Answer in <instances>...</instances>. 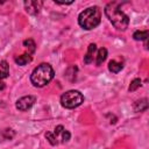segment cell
Wrapping results in <instances>:
<instances>
[{
	"instance_id": "cell-1",
	"label": "cell",
	"mask_w": 149,
	"mask_h": 149,
	"mask_svg": "<svg viewBox=\"0 0 149 149\" xmlns=\"http://www.w3.org/2000/svg\"><path fill=\"white\" fill-rule=\"evenodd\" d=\"M105 14L111 23L118 30H126L129 24V17L121 10V3L118 1H113L106 5Z\"/></svg>"
},
{
	"instance_id": "cell-2",
	"label": "cell",
	"mask_w": 149,
	"mask_h": 149,
	"mask_svg": "<svg viewBox=\"0 0 149 149\" xmlns=\"http://www.w3.org/2000/svg\"><path fill=\"white\" fill-rule=\"evenodd\" d=\"M54 76L55 71L52 66L48 63H41L33 70L30 74V81L36 87H43L52 80Z\"/></svg>"
},
{
	"instance_id": "cell-3",
	"label": "cell",
	"mask_w": 149,
	"mask_h": 149,
	"mask_svg": "<svg viewBox=\"0 0 149 149\" xmlns=\"http://www.w3.org/2000/svg\"><path fill=\"white\" fill-rule=\"evenodd\" d=\"M101 21V12L98 6H92L84 9L78 16L79 26L85 30H91L98 27Z\"/></svg>"
},
{
	"instance_id": "cell-4",
	"label": "cell",
	"mask_w": 149,
	"mask_h": 149,
	"mask_svg": "<svg viewBox=\"0 0 149 149\" xmlns=\"http://www.w3.org/2000/svg\"><path fill=\"white\" fill-rule=\"evenodd\" d=\"M84 101V95L77 90H70L62 94L61 97V105L64 108H76L80 106Z\"/></svg>"
},
{
	"instance_id": "cell-5",
	"label": "cell",
	"mask_w": 149,
	"mask_h": 149,
	"mask_svg": "<svg viewBox=\"0 0 149 149\" xmlns=\"http://www.w3.org/2000/svg\"><path fill=\"white\" fill-rule=\"evenodd\" d=\"M36 101V98L34 95H24L20 99L16 100V104H15V107L21 111V112H24V111H28Z\"/></svg>"
},
{
	"instance_id": "cell-6",
	"label": "cell",
	"mask_w": 149,
	"mask_h": 149,
	"mask_svg": "<svg viewBox=\"0 0 149 149\" xmlns=\"http://www.w3.org/2000/svg\"><path fill=\"white\" fill-rule=\"evenodd\" d=\"M24 7H26L27 13H29L31 15H36L40 12L41 7H42V1L28 0V1H24Z\"/></svg>"
},
{
	"instance_id": "cell-7",
	"label": "cell",
	"mask_w": 149,
	"mask_h": 149,
	"mask_svg": "<svg viewBox=\"0 0 149 149\" xmlns=\"http://www.w3.org/2000/svg\"><path fill=\"white\" fill-rule=\"evenodd\" d=\"M97 51V45L94 43H91L88 45V49H87V52L86 55L84 56V63L86 64H90L93 62V56H94V52Z\"/></svg>"
},
{
	"instance_id": "cell-8",
	"label": "cell",
	"mask_w": 149,
	"mask_h": 149,
	"mask_svg": "<svg viewBox=\"0 0 149 149\" xmlns=\"http://www.w3.org/2000/svg\"><path fill=\"white\" fill-rule=\"evenodd\" d=\"M133 108L135 112H143L148 108V99L147 98H143V99H140V100H136L133 105Z\"/></svg>"
},
{
	"instance_id": "cell-9",
	"label": "cell",
	"mask_w": 149,
	"mask_h": 149,
	"mask_svg": "<svg viewBox=\"0 0 149 149\" xmlns=\"http://www.w3.org/2000/svg\"><path fill=\"white\" fill-rule=\"evenodd\" d=\"M33 59V57L30 56V54H23V55H20V56H16L14 58L15 63L17 65H26L28 63H30Z\"/></svg>"
},
{
	"instance_id": "cell-10",
	"label": "cell",
	"mask_w": 149,
	"mask_h": 149,
	"mask_svg": "<svg viewBox=\"0 0 149 149\" xmlns=\"http://www.w3.org/2000/svg\"><path fill=\"white\" fill-rule=\"evenodd\" d=\"M8 74H9V65L6 61H1L0 62V79L7 78Z\"/></svg>"
},
{
	"instance_id": "cell-11",
	"label": "cell",
	"mask_w": 149,
	"mask_h": 149,
	"mask_svg": "<svg viewBox=\"0 0 149 149\" xmlns=\"http://www.w3.org/2000/svg\"><path fill=\"white\" fill-rule=\"evenodd\" d=\"M122 68H123V65H122V63H119V62H116V61H109V63H108V70L111 71V72H113V73H118V72H120L121 70H122Z\"/></svg>"
},
{
	"instance_id": "cell-12",
	"label": "cell",
	"mask_w": 149,
	"mask_h": 149,
	"mask_svg": "<svg viewBox=\"0 0 149 149\" xmlns=\"http://www.w3.org/2000/svg\"><path fill=\"white\" fill-rule=\"evenodd\" d=\"M106 57H107V50L105 48H100L98 50V54H97V61H95L97 65L98 66L101 65L104 63V61L106 59Z\"/></svg>"
},
{
	"instance_id": "cell-13",
	"label": "cell",
	"mask_w": 149,
	"mask_h": 149,
	"mask_svg": "<svg viewBox=\"0 0 149 149\" xmlns=\"http://www.w3.org/2000/svg\"><path fill=\"white\" fill-rule=\"evenodd\" d=\"M148 30H136L133 34V38L135 41H147L148 38Z\"/></svg>"
},
{
	"instance_id": "cell-14",
	"label": "cell",
	"mask_w": 149,
	"mask_h": 149,
	"mask_svg": "<svg viewBox=\"0 0 149 149\" xmlns=\"http://www.w3.org/2000/svg\"><path fill=\"white\" fill-rule=\"evenodd\" d=\"M23 45L26 47V49H27L30 54L35 52V50H36V44H35V42H34L31 38L24 40V41H23Z\"/></svg>"
},
{
	"instance_id": "cell-15",
	"label": "cell",
	"mask_w": 149,
	"mask_h": 149,
	"mask_svg": "<svg viewBox=\"0 0 149 149\" xmlns=\"http://www.w3.org/2000/svg\"><path fill=\"white\" fill-rule=\"evenodd\" d=\"M140 86H141V79H140V78H135V79L132 80V83H130V85H129V87H128V91H129V92H134V91H136Z\"/></svg>"
},
{
	"instance_id": "cell-16",
	"label": "cell",
	"mask_w": 149,
	"mask_h": 149,
	"mask_svg": "<svg viewBox=\"0 0 149 149\" xmlns=\"http://www.w3.org/2000/svg\"><path fill=\"white\" fill-rule=\"evenodd\" d=\"M45 137H47V140L49 141V143L51 144V146H56L58 142H57V137L55 136V134L52 133V132H47L45 133Z\"/></svg>"
},
{
	"instance_id": "cell-17",
	"label": "cell",
	"mask_w": 149,
	"mask_h": 149,
	"mask_svg": "<svg viewBox=\"0 0 149 149\" xmlns=\"http://www.w3.org/2000/svg\"><path fill=\"white\" fill-rule=\"evenodd\" d=\"M61 135H62V141H63V142H68V141L70 140V137H71L70 132H69V130H65V129L62 132Z\"/></svg>"
},
{
	"instance_id": "cell-18",
	"label": "cell",
	"mask_w": 149,
	"mask_h": 149,
	"mask_svg": "<svg viewBox=\"0 0 149 149\" xmlns=\"http://www.w3.org/2000/svg\"><path fill=\"white\" fill-rule=\"evenodd\" d=\"M63 130H64V128H63V126H62V125H59V126H57V127L55 128V130H54V134H55V136L57 137L58 135H61Z\"/></svg>"
},
{
	"instance_id": "cell-19",
	"label": "cell",
	"mask_w": 149,
	"mask_h": 149,
	"mask_svg": "<svg viewBox=\"0 0 149 149\" xmlns=\"http://www.w3.org/2000/svg\"><path fill=\"white\" fill-rule=\"evenodd\" d=\"M6 87V85H5V83H2V81H0V91L1 90H3Z\"/></svg>"
}]
</instances>
